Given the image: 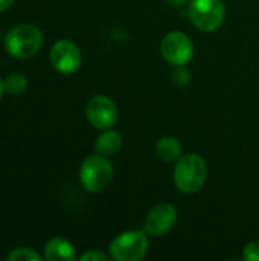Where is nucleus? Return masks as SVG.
I'll use <instances>...</instances> for the list:
<instances>
[{"mask_svg": "<svg viewBox=\"0 0 259 261\" xmlns=\"http://www.w3.org/2000/svg\"><path fill=\"white\" fill-rule=\"evenodd\" d=\"M172 179L180 193L194 194L200 191L208 180L206 161L195 153L182 154L174 167Z\"/></svg>", "mask_w": 259, "mask_h": 261, "instance_id": "1", "label": "nucleus"}, {"mask_svg": "<svg viewBox=\"0 0 259 261\" xmlns=\"http://www.w3.org/2000/svg\"><path fill=\"white\" fill-rule=\"evenodd\" d=\"M43 44V34L34 24L14 26L5 37V49L14 58L26 60L34 57Z\"/></svg>", "mask_w": 259, "mask_h": 261, "instance_id": "2", "label": "nucleus"}, {"mask_svg": "<svg viewBox=\"0 0 259 261\" xmlns=\"http://www.w3.org/2000/svg\"><path fill=\"white\" fill-rule=\"evenodd\" d=\"M191 23L202 32H215L226 18L223 0H191L188 5Z\"/></svg>", "mask_w": 259, "mask_h": 261, "instance_id": "3", "label": "nucleus"}, {"mask_svg": "<svg viewBox=\"0 0 259 261\" xmlns=\"http://www.w3.org/2000/svg\"><path fill=\"white\" fill-rule=\"evenodd\" d=\"M113 179V165L107 156L92 154L84 159L79 168V180L89 193L104 191Z\"/></svg>", "mask_w": 259, "mask_h": 261, "instance_id": "4", "label": "nucleus"}, {"mask_svg": "<svg viewBox=\"0 0 259 261\" xmlns=\"http://www.w3.org/2000/svg\"><path fill=\"white\" fill-rule=\"evenodd\" d=\"M148 237L143 231H125L110 243V257L116 261H140L148 252Z\"/></svg>", "mask_w": 259, "mask_h": 261, "instance_id": "5", "label": "nucleus"}, {"mask_svg": "<svg viewBox=\"0 0 259 261\" xmlns=\"http://www.w3.org/2000/svg\"><path fill=\"white\" fill-rule=\"evenodd\" d=\"M160 54L166 63L172 66H186L194 57V43L179 31L166 34L160 41Z\"/></svg>", "mask_w": 259, "mask_h": 261, "instance_id": "6", "label": "nucleus"}, {"mask_svg": "<svg viewBox=\"0 0 259 261\" xmlns=\"http://www.w3.org/2000/svg\"><path fill=\"white\" fill-rule=\"evenodd\" d=\"M85 116L95 128L107 130L111 128L118 121V107L108 96L96 95L87 102Z\"/></svg>", "mask_w": 259, "mask_h": 261, "instance_id": "7", "label": "nucleus"}, {"mask_svg": "<svg viewBox=\"0 0 259 261\" xmlns=\"http://www.w3.org/2000/svg\"><path fill=\"white\" fill-rule=\"evenodd\" d=\"M50 63L60 73H75L82 63L79 47L69 40H58L50 49Z\"/></svg>", "mask_w": 259, "mask_h": 261, "instance_id": "8", "label": "nucleus"}, {"mask_svg": "<svg viewBox=\"0 0 259 261\" xmlns=\"http://www.w3.org/2000/svg\"><path fill=\"white\" fill-rule=\"evenodd\" d=\"M177 222V210L171 203H159L150 210L145 217L143 229L147 234L160 237L166 234Z\"/></svg>", "mask_w": 259, "mask_h": 261, "instance_id": "9", "label": "nucleus"}, {"mask_svg": "<svg viewBox=\"0 0 259 261\" xmlns=\"http://www.w3.org/2000/svg\"><path fill=\"white\" fill-rule=\"evenodd\" d=\"M44 258L47 261H73L76 258V252L69 240L63 237H53L46 243Z\"/></svg>", "mask_w": 259, "mask_h": 261, "instance_id": "10", "label": "nucleus"}, {"mask_svg": "<svg viewBox=\"0 0 259 261\" xmlns=\"http://www.w3.org/2000/svg\"><path fill=\"white\" fill-rule=\"evenodd\" d=\"M124 139L119 132H114L111 128L104 130L95 141V151L102 156H111L116 154L122 148Z\"/></svg>", "mask_w": 259, "mask_h": 261, "instance_id": "11", "label": "nucleus"}, {"mask_svg": "<svg viewBox=\"0 0 259 261\" xmlns=\"http://www.w3.org/2000/svg\"><path fill=\"white\" fill-rule=\"evenodd\" d=\"M154 151H156V156L160 161H163L166 164H171V162H177L182 158L183 150H182V144H180V141L177 138L163 136L156 142Z\"/></svg>", "mask_w": 259, "mask_h": 261, "instance_id": "12", "label": "nucleus"}, {"mask_svg": "<svg viewBox=\"0 0 259 261\" xmlns=\"http://www.w3.org/2000/svg\"><path fill=\"white\" fill-rule=\"evenodd\" d=\"M3 83H5V92H8L9 95H21V93H24V90L27 87L26 76L18 72L9 73Z\"/></svg>", "mask_w": 259, "mask_h": 261, "instance_id": "13", "label": "nucleus"}, {"mask_svg": "<svg viewBox=\"0 0 259 261\" xmlns=\"http://www.w3.org/2000/svg\"><path fill=\"white\" fill-rule=\"evenodd\" d=\"M9 261H40L41 255H38L35 251L29 249V248H18L14 249L9 255H8Z\"/></svg>", "mask_w": 259, "mask_h": 261, "instance_id": "14", "label": "nucleus"}, {"mask_svg": "<svg viewBox=\"0 0 259 261\" xmlns=\"http://www.w3.org/2000/svg\"><path fill=\"white\" fill-rule=\"evenodd\" d=\"M172 81H174L177 86H180V87L186 86V84L191 81V73H189V70H188L185 66H177V69H176L174 73H172Z\"/></svg>", "mask_w": 259, "mask_h": 261, "instance_id": "15", "label": "nucleus"}, {"mask_svg": "<svg viewBox=\"0 0 259 261\" xmlns=\"http://www.w3.org/2000/svg\"><path fill=\"white\" fill-rule=\"evenodd\" d=\"M243 258L247 261H259V242H250L244 246Z\"/></svg>", "mask_w": 259, "mask_h": 261, "instance_id": "16", "label": "nucleus"}, {"mask_svg": "<svg viewBox=\"0 0 259 261\" xmlns=\"http://www.w3.org/2000/svg\"><path fill=\"white\" fill-rule=\"evenodd\" d=\"M110 258L107 254H104V252H101V251H87V252H84L81 257H79V260L81 261H107Z\"/></svg>", "mask_w": 259, "mask_h": 261, "instance_id": "17", "label": "nucleus"}, {"mask_svg": "<svg viewBox=\"0 0 259 261\" xmlns=\"http://www.w3.org/2000/svg\"><path fill=\"white\" fill-rule=\"evenodd\" d=\"M14 2H15V0H0V12L9 9V8L14 5Z\"/></svg>", "mask_w": 259, "mask_h": 261, "instance_id": "18", "label": "nucleus"}, {"mask_svg": "<svg viewBox=\"0 0 259 261\" xmlns=\"http://www.w3.org/2000/svg\"><path fill=\"white\" fill-rule=\"evenodd\" d=\"M169 5H172V6H176V8H182V6H185L186 3H188V0H166Z\"/></svg>", "mask_w": 259, "mask_h": 261, "instance_id": "19", "label": "nucleus"}, {"mask_svg": "<svg viewBox=\"0 0 259 261\" xmlns=\"http://www.w3.org/2000/svg\"><path fill=\"white\" fill-rule=\"evenodd\" d=\"M3 93H5V83H3V80L0 78V99H2V96H3Z\"/></svg>", "mask_w": 259, "mask_h": 261, "instance_id": "20", "label": "nucleus"}, {"mask_svg": "<svg viewBox=\"0 0 259 261\" xmlns=\"http://www.w3.org/2000/svg\"><path fill=\"white\" fill-rule=\"evenodd\" d=\"M0 38H2V34H0Z\"/></svg>", "mask_w": 259, "mask_h": 261, "instance_id": "21", "label": "nucleus"}]
</instances>
